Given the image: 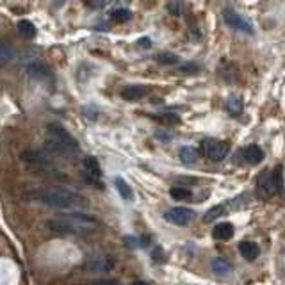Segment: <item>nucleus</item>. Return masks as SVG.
I'll return each mask as SVG.
<instances>
[{
    "instance_id": "1",
    "label": "nucleus",
    "mask_w": 285,
    "mask_h": 285,
    "mask_svg": "<svg viewBox=\"0 0 285 285\" xmlns=\"http://www.w3.org/2000/svg\"><path fill=\"white\" fill-rule=\"evenodd\" d=\"M30 200L39 201V203L47 205V207L59 210H75L86 207V201L82 200V196L64 188H43L38 189V191H32L30 192Z\"/></svg>"
},
{
    "instance_id": "2",
    "label": "nucleus",
    "mask_w": 285,
    "mask_h": 285,
    "mask_svg": "<svg viewBox=\"0 0 285 285\" xmlns=\"http://www.w3.org/2000/svg\"><path fill=\"white\" fill-rule=\"evenodd\" d=\"M47 226L56 232H63V234H88L91 230L98 226V219L93 216L82 212H73V214H63V216H56L48 219Z\"/></svg>"
},
{
    "instance_id": "3",
    "label": "nucleus",
    "mask_w": 285,
    "mask_h": 285,
    "mask_svg": "<svg viewBox=\"0 0 285 285\" xmlns=\"http://www.w3.org/2000/svg\"><path fill=\"white\" fill-rule=\"evenodd\" d=\"M284 186V170L282 166L273 168L268 173H262L257 182V192L260 198H269V196L277 194Z\"/></svg>"
},
{
    "instance_id": "4",
    "label": "nucleus",
    "mask_w": 285,
    "mask_h": 285,
    "mask_svg": "<svg viewBox=\"0 0 285 285\" xmlns=\"http://www.w3.org/2000/svg\"><path fill=\"white\" fill-rule=\"evenodd\" d=\"M200 150L207 159H210L214 162H219L223 159H226V155L230 152V145L226 141L219 139H203L200 145Z\"/></svg>"
},
{
    "instance_id": "5",
    "label": "nucleus",
    "mask_w": 285,
    "mask_h": 285,
    "mask_svg": "<svg viewBox=\"0 0 285 285\" xmlns=\"http://www.w3.org/2000/svg\"><path fill=\"white\" fill-rule=\"evenodd\" d=\"M223 18H225L226 25L232 27V29L239 30V32H244V34H253V25L243 14H239L234 9H225L223 11Z\"/></svg>"
},
{
    "instance_id": "6",
    "label": "nucleus",
    "mask_w": 285,
    "mask_h": 285,
    "mask_svg": "<svg viewBox=\"0 0 285 285\" xmlns=\"http://www.w3.org/2000/svg\"><path fill=\"white\" fill-rule=\"evenodd\" d=\"M164 219L173 223V225L186 226L194 219V212L191 209H186V207H175V209H170L168 212H164Z\"/></svg>"
},
{
    "instance_id": "7",
    "label": "nucleus",
    "mask_w": 285,
    "mask_h": 285,
    "mask_svg": "<svg viewBox=\"0 0 285 285\" xmlns=\"http://www.w3.org/2000/svg\"><path fill=\"white\" fill-rule=\"evenodd\" d=\"M48 137L59 141V143H63V145H66V146H70V148L75 150V152L79 150L77 139L66 130V128L61 127V125H50V127H48Z\"/></svg>"
},
{
    "instance_id": "8",
    "label": "nucleus",
    "mask_w": 285,
    "mask_h": 285,
    "mask_svg": "<svg viewBox=\"0 0 285 285\" xmlns=\"http://www.w3.org/2000/svg\"><path fill=\"white\" fill-rule=\"evenodd\" d=\"M45 150H47V153H50V155H56V157H63V159H70L75 155V150H72L70 146L63 145V143H59V141L56 139H50V137L45 141Z\"/></svg>"
},
{
    "instance_id": "9",
    "label": "nucleus",
    "mask_w": 285,
    "mask_h": 285,
    "mask_svg": "<svg viewBox=\"0 0 285 285\" xmlns=\"http://www.w3.org/2000/svg\"><path fill=\"white\" fill-rule=\"evenodd\" d=\"M84 170H86V175L84 179L88 182H98L100 177H102V170H100V164L95 157H86L84 159Z\"/></svg>"
},
{
    "instance_id": "10",
    "label": "nucleus",
    "mask_w": 285,
    "mask_h": 285,
    "mask_svg": "<svg viewBox=\"0 0 285 285\" xmlns=\"http://www.w3.org/2000/svg\"><path fill=\"white\" fill-rule=\"evenodd\" d=\"M148 95V88L145 86H139V84H132V86H127L121 90V98H125L127 102H136V100H141Z\"/></svg>"
},
{
    "instance_id": "11",
    "label": "nucleus",
    "mask_w": 285,
    "mask_h": 285,
    "mask_svg": "<svg viewBox=\"0 0 285 285\" xmlns=\"http://www.w3.org/2000/svg\"><path fill=\"white\" fill-rule=\"evenodd\" d=\"M88 268L91 271H111L114 268V260L107 255H95L88 260Z\"/></svg>"
},
{
    "instance_id": "12",
    "label": "nucleus",
    "mask_w": 285,
    "mask_h": 285,
    "mask_svg": "<svg viewBox=\"0 0 285 285\" xmlns=\"http://www.w3.org/2000/svg\"><path fill=\"white\" fill-rule=\"evenodd\" d=\"M21 161L30 168H47L48 166L47 155H43V153H39V152H29V150H27V152L21 153Z\"/></svg>"
},
{
    "instance_id": "13",
    "label": "nucleus",
    "mask_w": 285,
    "mask_h": 285,
    "mask_svg": "<svg viewBox=\"0 0 285 285\" xmlns=\"http://www.w3.org/2000/svg\"><path fill=\"white\" fill-rule=\"evenodd\" d=\"M241 155H243L244 161H246L248 164H251V166L260 164V162L264 161V153H262V150H260L257 145H250V146H246V148H243Z\"/></svg>"
},
{
    "instance_id": "14",
    "label": "nucleus",
    "mask_w": 285,
    "mask_h": 285,
    "mask_svg": "<svg viewBox=\"0 0 285 285\" xmlns=\"http://www.w3.org/2000/svg\"><path fill=\"white\" fill-rule=\"evenodd\" d=\"M212 235L217 241H228V239L234 237V225L232 223H219L217 226H214Z\"/></svg>"
},
{
    "instance_id": "15",
    "label": "nucleus",
    "mask_w": 285,
    "mask_h": 285,
    "mask_svg": "<svg viewBox=\"0 0 285 285\" xmlns=\"http://www.w3.org/2000/svg\"><path fill=\"white\" fill-rule=\"evenodd\" d=\"M239 251H241V255L246 260H255L260 253V248L259 244L251 243V241H243V243L239 244Z\"/></svg>"
},
{
    "instance_id": "16",
    "label": "nucleus",
    "mask_w": 285,
    "mask_h": 285,
    "mask_svg": "<svg viewBox=\"0 0 285 285\" xmlns=\"http://www.w3.org/2000/svg\"><path fill=\"white\" fill-rule=\"evenodd\" d=\"M48 66L45 63H41V61H34V63L29 64V75L32 77V79H39V81H43V79H47L48 77Z\"/></svg>"
},
{
    "instance_id": "17",
    "label": "nucleus",
    "mask_w": 285,
    "mask_h": 285,
    "mask_svg": "<svg viewBox=\"0 0 285 285\" xmlns=\"http://www.w3.org/2000/svg\"><path fill=\"white\" fill-rule=\"evenodd\" d=\"M210 269H212V273L217 275V277H228L230 273H232L230 262H226V260L223 259H214L212 262H210Z\"/></svg>"
},
{
    "instance_id": "18",
    "label": "nucleus",
    "mask_w": 285,
    "mask_h": 285,
    "mask_svg": "<svg viewBox=\"0 0 285 285\" xmlns=\"http://www.w3.org/2000/svg\"><path fill=\"white\" fill-rule=\"evenodd\" d=\"M16 29H18V34H20L21 38H25V39H32V38L36 36V27H34V23H32V21H29V20L18 21Z\"/></svg>"
},
{
    "instance_id": "19",
    "label": "nucleus",
    "mask_w": 285,
    "mask_h": 285,
    "mask_svg": "<svg viewBox=\"0 0 285 285\" xmlns=\"http://www.w3.org/2000/svg\"><path fill=\"white\" fill-rule=\"evenodd\" d=\"M179 157L184 164H192V162L198 161V150L192 148V146H182L179 152Z\"/></svg>"
},
{
    "instance_id": "20",
    "label": "nucleus",
    "mask_w": 285,
    "mask_h": 285,
    "mask_svg": "<svg viewBox=\"0 0 285 285\" xmlns=\"http://www.w3.org/2000/svg\"><path fill=\"white\" fill-rule=\"evenodd\" d=\"M13 57H14L13 47H11V45H7V43H0V68L11 63V61H13Z\"/></svg>"
},
{
    "instance_id": "21",
    "label": "nucleus",
    "mask_w": 285,
    "mask_h": 285,
    "mask_svg": "<svg viewBox=\"0 0 285 285\" xmlns=\"http://www.w3.org/2000/svg\"><path fill=\"white\" fill-rule=\"evenodd\" d=\"M243 100L239 96H230L228 102H226V109H228V112L232 116H239L241 112H243Z\"/></svg>"
},
{
    "instance_id": "22",
    "label": "nucleus",
    "mask_w": 285,
    "mask_h": 285,
    "mask_svg": "<svg viewBox=\"0 0 285 285\" xmlns=\"http://www.w3.org/2000/svg\"><path fill=\"white\" fill-rule=\"evenodd\" d=\"M116 189H118V192H119V196L123 198V200H127V201H130L132 200V189H130V186H128L127 182H125L123 179H116Z\"/></svg>"
},
{
    "instance_id": "23",
    "label": "nucleus",
    "mask_w": 285,
    "mask_h": 285,
    "mask_svg": "<svg viewBox=\"0 0 285 285\" xmlns=\"http://www.w3.org/2000/svg\"><path fill=\"white\" fill-rule=\"evenodd\" d=\"M170 194H171V198H173V200H179V201L191 200V196H192L191 191H189V189H186V188H171Z\"/></svg>"
},
{
    "instance_id": "24",
    "label": "nucleus",
    "mask_w": 285,
    "mask_h": 285,
    "mask_svg": "<svg viewBox=\"0 0 285 285\" xmlns=\"http://www.w3.org/2000/svg\"><path fill=\"white\" fill-rule=\"evenodd\" d=\"M111 18L114 21H118V23H125V21L130 20V11L125 7H119V9H114L111 13Z\"/></svg>"
},
{
    "instance_id": "25",
    "label": "nucleus",
    "mask_w": 285,
    "mask_h": 285,
    "mask_svg": "<svg viewBox=\"0 0 285 285\" xmlns=\"http://www.w3.org/2000/svg\"><path fill=\"white\" fill-rule=\"evenodd\" d=\"M155 61L161 64H166V66H170V64H177L179 63V57L175 56V54H171V52H164V54H159V56H155Z\"/></svg>"
},
{
    "instance_id": "26",
    "label": "nucleus",
    "mask_w": 285,
    "mask_h": 285,
    "mask_svg": "<svg viewBox=\"0 0 285 285\" xmlns=\"http://www.w3.org/2000/svg\"><path fill=\"white\" fill-rule=\"evenodd\" d=\"M225 212V205H216V207H212V209L209 210V212L203 216V221H214L217 216H221V214Z\"/></svg>"
},
{
    "instance_id": "27",
    "label": "nucleus",
    "mask_w": 285,
    "mask_h": 285,
    "mask_svg": "<svg viewBox=\"0 0 285 285\" xmlns=\"http://www.w3.org/2000/svg\"><path fill=\"white\" fill-rule=\"evenodd\" d=\"M179 72L180 73H198L200 72V66H198V64H192V63H189V64H182V66H180L179 68Z\"/></svg>"
},
{
    "instance_id": "28",
    "label": "nucleus",
    "mask_w": 285,
    "mask_h": 285,
    "mask_svg": "<svg viewBox=\"0 0 285 285\" xmlns=\"http://www.w3.org/2000/svg\"><path fill=\"white\" fill-rule=\"evenodd\" d=\"M166 7L171 14H175V16H179L180 11H182V4H180V2H168Z\"/></svg>"
},
{
    "instance_id": "29",
    "label": "nucleus",
    "mask_w": 285,
    "mask_h": 285,
    "mask_svg": "<svg viewBox=\"0 0 285 285\" xmlns=\"http://www.w3.org/2000/svg\"><path fill=\"white\" fill-rule=\"evenodd\" d=\"M137 45H139V47H143V48H150V47H152V41H150L148 38H141L139 41H137Z\"/></svg>"
},
{
    "instance_id": "30",
    "label": "nucleus",
    "mask_w": 285,
    "mask_h": 285,
    "mask_svg": "<svg viewBox=\"0 0 285 285\" xmlns=\"http://www.w3.org/2000/svg\"><path fill=\"white\" fill-rule=\"evenodd\" d=\"M91 7H103L105 5V2H90Z\"/></svg>"
},
{
    "instance_id": "31",
    "label": "nucleus",
    "mask_w": 285,
    "mask_h": 285,
    "mask_svg": "<svg viewBox=\"0 0 285 285\" xmlns=\"http://www.w3.org/2000/svg\"><path fill=\"white\" fill-rule=\"evenodd\" d=\"M96 285H114V282H98Z\"/></svg>"
},
{
    "instance_id": "32",
    "label": "nucleus",
    "mask_w": 285,
    "mask_h": 285,
    "mask_svg": "<svg viewBox=\"0 0 285 285\" xmlns=\"http://www.w3.org/2000/svg\"><path fill=\"white\" fill-rule=\"evenodd\" d=\"M132 285H148V284H146V282H134Z\"/></svg>"
}]
</instances>
